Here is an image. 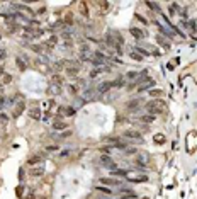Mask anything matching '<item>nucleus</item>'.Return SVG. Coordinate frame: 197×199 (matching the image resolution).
I'll use <instances>...</instances> for the list:
<instances>
[{"label":"nucleus","mask_w":197,"mask_h":199,"mask_svg":"<svg viewBox=\"0 0 197 199\" xmlns=\"http://www.w3.org/2000/svg\"><path fill=\"white\" fill-rule=\"evenodd\" d=\"M167 107V102L161 99H155V100H150V102L146 104V111L150 112L151 116L155 114H160V112H163V109Z\"/></svg>","instance_id":"obj_1"},{"label":"nucleus","mask_w":197,"mask_h":199,"mask_svg":"<svg viewBox=\"0 0 197 199\" xmlns=\"http://www.w3.org/2000/svg\"><path fill=\"white\" fill-rule=\"evenodd\" d=\"M122 136H124L126 140H136V141H143L141 133H139V131H136V129H126V131L122 133Z\"/></svg>","instance_id":"obj_2"},{"label":"nucleus","mask_w":197,"mask_h":199,"mask_svg":"<svg viewBox=\"0 0 197 199\" xmlns=\"http://www.w3.org/2000/svg\"><path fill=\"white\" fill-rule=\"evenodd\" d=\"M98 182H100L102 185H106V187H117V185H121V181L112 179V177H102Z\"/></svg>","instance_id":"obj_3"},{"label":"nucleus","mask_w":197,"mask_h":199,"mask_svg":"<svg viewBox=\"0 0 197 199\" xmlns=\"http://www.w3.org/2000/svg\"><path fill=\"white\" fill-rule=\"evenodd\" d=\"M43 160H44L43 153H34V155H31L29 158H27V165H29V167H36L37 163H41Z\"/></svg>","instance_id":"obj_4"},{"label":"nucleus","mask_w":197,"mask_h":199,"mask_svg":"<svg viewBox=\"0 0 197 199\" xmlns=\"http://www.w3.org/2000/svg\"><path fill=\"white\" fill-rule=\"evenodd\" d=\"M100 162H102V165H104V167H107V169L116 170V163L112 162V158H110L109 155H100Z\"/></svg>","instance_id":"obj_5"},{"label":"nucleus","mask_w":197,"mask_h":199,"mask_svg":"<svg viewBox=\"0 0 197 199\" xmlns=\"http://www.w3.org/2000/svg\"><path fill=\"white\" fill-rule=\"evenodd\" d=\"M153 85H155V80H153V78H146V80H145V82H143V84L138 87V92H139V94H141V92H145V90H148V88H150V87H153Z\"/></svg>","instance_id":"obj_6"},{"label":"nucleus","mask_w":197,"mask_h":199,"mask_svg":"<svg viewBox=\"0 0 197 199\" xmlns=\"http://www.w3.org/2000/svg\"><path fill=\"white\" fill-rule=\"evenodd\" d=\"M24 109H26V102H24V100H19L17 104H15V109H14V118H19V116L22 114V112H24Z\"/></svg>","instance_id":"obj_7"},{"label":"nucleus","mask_w":197,"mask_h":199,"mask_svg":"<svg viewBox=\"0 0 197 199\" xmlns=\"http://www.w3.org/2000/svg\"><path fill=\"white\" fill-rule=\"evenodd\" d=\"M141 102H143L141 99H131V100L126 102V109H128V111H134V109H138V107L141 106Z\"/></svg>","instance_id":"obj_8"},{"label":"nucleus","mask_w":197,"mask_h":199,"mask_svg":"<svg viewBox=\"0 0 197 199\" xmlns=\"http://www.w3.org/2000/svg\"><path fill=\"white\" fill-rule=\"evenodd\" d=\"M29 118L33 119V121H39L41 119V109L39 107H31L29 109Z\"/></svg>","instance_id":"obj_9"},{"label":"nucleus","mask_w":197,"mask_h":199,"mask_svg":"<svg viewBox=\"0 0 197 199\" xmlns=\"http://www.w3.org/2000/svg\"><path fill=\"white\" fill-rule=\"evenodd\" d=\"M129 33H131V36L134 37V39H138V41H141L143 37H145V33H143L141 29H138V27H131Z\"/></svg>","instance_id":"obj_10"},{"label":"nucleus","mask_w":197,"mask_h":199,"mask_svg":"<svg viewBox=\"0 0 197 199\" xmlns=\"http://www.w3.org/2000/svg\"><path fill=\"white\" fill-rule=\"evenodd\" d=\"M15 65H17V68L21 72H26L27 70V63L24 58H21V56H15Z\"/></svg>","instance_id":"obj_11"},{"label":"nucleus","mask_w":197,"mask_h":199,"mask_svg":"<svg viewBox=\"0 0 197 199\" xmlns=\"http://www.w3.org/2000/svg\"><path fill=\"white\" fill-rule=\"evenodd\" d=\"M109 88H112V82H102V84L97 87V92L98 94H106Z\"/></svg>","instance_id":"obj_12"},{"label":"nucleus","mask_w":197,"mask_h":199,"mask_svg":"<svg viewBox=\"0 0 197 199\" xmlns=\"http://www.w3.org/2000/svg\"><path fill=\"white\" fill-rule=\"evenodd\" d=\"M29 175L31 177H41V175H44V167H33V169H31V172H29Z\"/></svg>","instance_id":"obj_13"},{"label":"nucleus","mask_w":197,"mask_h":199,"mask_svg":"<svg viewBox=\"0 0 197 199\" xmlns=\"http://www.w3.org/2000/svg\"><path fill=\"white\" fill-rule=\"evenodd\" d=\"M66 128H68V124L65 121H61V119H56L53 123V129H56V131H61V129H66Z\"/></svg>","instance_id":"obj_14"},{"label":"nucleus","mask_w":197,"mask_h":199,"mask_svg":"<svg viewBox=\"0 0 197 199\" xmlns=\"http://www.w3.org/2000/svg\"><path fill=\"white\" fill-rule=\"evenodd\" d=\"M80 14L83 15V17H88V14H90V12H88V5L85 4V2H80Z\"/></svg>","instance_id":"obj_15"},{"label":"nucleus","mask_w":197,"mask_h":199,"mask_svg":"<svg viewBox=\"0 0 197 199\" xmlns=\"http://www.w3.org/2000/svg\"><path fill=\"white\" fill-rule=\"evenodd\" d=\"M112 145H104V146H100L98 148V151H100V155H109L110 151H112Z\"/></svg>","instance_id":"obj_16"},{"label":"nucleus","mask_w":197,"mask_h":199,"mask_svg":"<svg viewBox=\"0 0 197 199\" xmlns=\"http://www.w3.org/2000/svg\"><path fill=\"white\" fill-rule=\"evenodd\" d=\"M0 82H2V85H9L12 82V75L10 73H4L2 77H0Z\"/></svg>","instance_id":"obj_17"},{"label":"nucleus","mask_w":197,"mask_h":199,"mask_svg":"<svg viewBox=\"0 0 197 199\" xmlns=\"http://www.w3.org/2000/svg\"><path fill=\"white\" fill-rule=\"evenodd\" d=\"M51 82H53V84H55V85H58V87H61V85H63V77H61V75H53V77H51Z\"/></svg>","instance_id":"obj_18"},{"label":"nucleus","mask_w":197,"mask_h":199,"mask_svg":"<svg viewBox=\"0 0 197 199\" xmlns=\"http://www.w3.org/2000/svg\"><path fill=\"white\" fill-rule=\"evenodd\" d=\"M139 121H143V123H153L155 121V116H151V114H143V116H139Z\"/></svg>","instance_id":"obj_19"},{"label":"nucleus","mask_w":197,"mask_h":199,"mask_svg":"<svg viewBox=\"0 0 197 199\" xmlns=\"http://www.w3.org/2000/svg\"><path fill=\"white\" fill-rule=\"evenodd\" d=\"M78 72H80V68H78V66H66V73L71 75V77L78 75Z\"/></svg>","instance_id":"obj_20"},{"label":"nucleus","mask_w":197,"mask_h":199,"mask_svg":"<svg viewBox=\"0 0 197 199\" xmlns=\"http://www.w3.org/2000/svg\"><path fill=\"white\" fill-rule=\"evenodd\" d=\"M153 141H155V143H158V145H163L165 141H167V138H165L161 133H158V135H155V136H153Z\"/></svg>","instance_id":"obj_21"},{"label":"nucleus","mask_w":197,"mask_h":199,"mask_svg":"<svg viewBox=\"0 0 197 199\" xmlns=\"http://www.w3.org/2000/svg\"><path fill=\"white\" fill-rule=\"evenodd\" d=\"M97 191H98V192H102V194H107V196L112 194V189L106 187V185H97Z\"/></svg>","instance_id":"obj_22"},{"label":"nucleus","mask_w":197,"mask_h":199,"mask_svg":"<svg viewBox=\"0 0 197 199\" xmlns=\"http://www.w3.org/2000/svg\"><path fill=\"white\" fill-rule=\"evenodd\" d=\"M156 41H158V44H161L165 49H170V43H168V41H165L161 36H156Z\"/></svg>","instance_id":"obj_23"},{"label":"nucleus","mask_w":197,"mask_h":199,"mask_svg":"<svg viewBox=\"0 0 197 199\" xmlns=\"http://www.w3.org/2000/svg\"><path fill=\"white\" fill-rule=\"evenodd\" d=\"M56 43H58V37H56V36H53L51 39H48L46 43H44V46H48V48H53V46H55Z\"/></svg>","instance_id":"obj_24"},{"label":"nucleus","mask_w":197,"mask_h":199,"mask_svg":"<svg viewBox=\"0 0 197 199\" xmlns=\"http://www.w3.org/2000/svg\"><path fill=\"white\" fill-rule=\"evenodd\" d=\"M90 51V48H88V44H82L80 46V53H82V58H87V53Z\"/></svg>","instance_id":"obj_25"},{"label":"nucleus","mask_w":197,"mask_h":199,"mask_svg":"<svg viewBox=\"0 0 197 199\" xmlns=\"http://www.w3.org/2000/svg\"><path fill=\"white\" fill-rule=\"evenodd\" d=\"M124 78H128V80H134V78H139V73H138V72H128Z\"/></svg>","instance_id":"obj_26"},{"label":"nucleus","mask_w":197,"mask_h":199,"mask_svg":"<svg viewBox=\"0 0 197 199\" xmlns=\"http://www.w3.org/2000/svg\"><path fill=\"white\" fill-rule=\"evenodd\" d=\"M97 5H98V7H100V9H102V10H104L102 14H106V12L109 10V7H110V4H109V2H98Z\"/></svg>","instance_id":"obj_27"},{"label":"nucleus","mask_w":197,"mask_h":199,"mask_svg":"<svg viewBox=\"0 0 197 199\" xmlns=\"http://www.w3.org/2000/svg\"><path fill=\"white\" fill-rule=\"evenodd\" d=\"M148 181V177L146 175H141V177H131L129 179V182H146Z\"/></svg>","instance_id":"obj_28"},{"label":"nucleus","mask_w":197,"mask_h":199,"mask_svg":"<svg viewBox=\"0 0 197 199\" xmlns=\"http://www.w3.org/2000/svg\"><path fill=\"white\" fill-rule=\"evenodd\" d=\"M122 84H124V77H117L112 82V87H122Z\"/></svg>","instance_id":"obj_29"},{"label":"nucleus","mask_w":197,"mask_h":199,"mask_svg":"<svg viewBox=\"0 0 197 199\" xmlns=\"http://www.w3.org/2000/svg\"><path fill=\"white\" fill-rule=\"evenodd\" d=\"M7 123H9V116L5 114V112H0V124L5 126Z\"/></svg>","instance_id":"obj_30"},{"label":"nucleus","mask_w":197,"mask_h":199,"mask_svg":"<svg viewBox=\"0 0 197 199\" xmlns=\"http://www.w3.org/2000/svg\"><path fill=\"white\" fill-rule=\"evenodd\" d=\"M161 94H163V92H161L160 88H155V90L151 88V90H150V96H151V97H155V99H156V97H160Z\"/></svg>","instance_id":"obj_31"},{"label":"nucleus","mask_w":197,"mask_h":199,"mask_svg":"<svg viewBox=\"0 0 197 199\" xmlns=\"http://www.w3.org/2000/svg\"><path fill=\"white\" fill-rule=\"evenodd\" d=\"M58 145H49V146H46V151L48 153H55V151H58Z\"/></svg>","instance_id":"obj_32"},{"label":"nucleus","mask_w":197,"mask_h":199,"mask_svg":"<svg viewBox=\"0 0 197 199\" xmlns=\"http://www.w3.org/2000/svg\"><path fill=\"white\" fill-rule=\"evenodd\" d=\"M31 49H33V51H36V53H43V51H44V46H39V44H33V46H31Z\"/></svg>","instance_id":"obj_33"},{"label":"nucleus","mask_w":197,"mask_h":199,"mask_svg":"<svg viewBox=\"0 0 197 199\" xmlns=\"http://www.w3.org/2000/svg\"><path fill=\"white\" fill-rule=\"evenodd\" d=\"M146 5H148V7L151 9V10H156L158 14H161V10H160V7H158V4H151V2H148Z\"/></svg>","instance_id":"obj_34"},{"label":"nucleus","mask_w":197,"mask_h":199,"mask_svg":"<svg viewBox=\"0 0 197 199\" xmlns=\"http://www.w3.org/2000/svg\"><path fill=\"white\" fill-rule=\"evenodd\" d=\"M133 51H136V53H141V56H150L151 53H148L146 49H143V48H134Z\"/></svg>","instance_id":"obj_35"},{"label":"nucleus","mask_w":197,"mask_h":199,"mask_svg":"<svg viewBox=\"0 0 197 199\" xmlns=\"http://www.w3.org/2000/svg\"><path fill=\"white\" fill-rule=\"evenodd\" d=\"M112 175H117V177H126V172H124V170H112Z\"/></svg>","instance_id":"obj_36"},{"label":"nucleus","mask_w":197,"mask_h":199,"mask_svg":"<svg viewBox=\"0 0 197 199\" xmlns=\"http://www.w3.org/2000/svg\"><path fill=\"white\" fill-rule=\"evenodd\" d=\"M131 58H133V60H136V61H141L143 56H141V55H138L136 51H133V53H131Z\"/></svg>","instance_id":"obj_37"},{"label":"nucleus","mask_w":197,"mask_h":199,"mask_svg":"<svg viewBox=\"0 0 197 199\" xmlns=\"http://www.w3.org/2000/svg\"><path fill=\"white\" fill-rule=\"evenodd\" d=\"M77 90H78L77 85H70V87H68V92H70V94H73V96L77 94Z\"/></svg>","instance_id":"obj_38"},{"label":"nucleus","mask_w":197,"mask_h":199,"mask_svg":"<svg viewBox=\"0 0 197 199\" xmlns=\"http://www.w3.org/2000/svg\"><path fill=\"white\" fill-rule=\"evenodd\" d=\"M65 63H66V61H56V63H55V70L60 72V70L63 68V65H65Z\"/></svg>","instance_id":"obj_39"},{"label":"nucleus","mask_w":197,"mask_h":199,"mask_svg":"<svg viewBox=\"0 0 197 199\" xmlns=\"http://www.w3.org/2000/svg\"><path fill=\"white\" fill-rule=\"evenodd\" d=\"M68 136H71V131H70V129H65V131L60 135V138H68Z\"/></svg>","instance_id":"obj_40"},{"label":"nucleus","mask_w":197,"mask_h":199,"mask_svg":"<svg viewBox=\"0 0 197 199\" xmlns=\"http://www.w3.org/2000/svg\"><path fill=\"white\" fill-rule=\"evenodd\" d=\"M124 151H126V155H134V153H136V148H133V146H128Z\"/></svg>","instance_id":"obj_41"},{"label":"nucleus","mask_w":197,"mask_h":199,"mask_svg":"<svg viewBox=\"0 0 197 199\" xmlns=\"http://www.w3.org/2000/svg\"><path fill=\"white\" fill-rule=\"evenodd\" d=\"M65 114H66V116H73V114H75V109H73V107H66V109H65Z\"/></svg>","instance_id":"obj_42"},{"label":"nucleus","mask_w":197,"mask_h":199,"mask_svg":"<svg viewBox=\"0 0 197 199\" xmlns=\"http://www.w3.org/2000/svg\"><path fill=\"white\" fill-rule=\"evenodd\" d=\"M189 29L197 31V22H195V21H190V22H189Z\"/></svg>","instance_id":"obj_43"},{"label":"nucleus","mask_w":197,"mask_h":199,"mask_svg":"<svg viewBox=\"0 0 197 199\" xmlns=\"http://www.w3.org/2000/svg\"><path fill=\"white\" fill-rule=\"evenodd\" d=\"M71 153V148H68V150H63L61 153H60V158H63V157H66V155Z\"/></svg>","instance_id":"obj_44"},{"label":"nucleus","mask_w":197,"mask_h":199,"mask_svg":"<svg viewBox=\"0 0 197 199\" xmlns=\"http://www.w3.org/2000/svg\"><path fill=\"white\" fill-rule=\"evenodd\" d=\"M136 19H138L139 22H143V24H145V26H146V24H148V21H146V19L143 17V15H139V14H136Z\"/></svg>","instance_id":"obj_45"},{"label":"nucleus","mask_w":197,"mask_h":199,"mask_svg":"<svg viewBox=\"0 0 197 199\" xmlns=\"http://www.w3.org/2000/svg\"><path fill=\"white\" fill-rule=\"evenodd\" d=\"M7 58V51L5 49H0V60H5Z\"/></svg>","instance_id":"obj_46"},{"label":"nucleus","mask_w":197,"mask_h":199,"mask_svg":"<svg viewBox=\"0 0 197 199\" xmlns=\"http://www.w3.org/2000/svg\"><path fill=\"white\" fill-rule=\"evenodd\" d=\"M65 22H66V24H70V22H73V17H71V15H66V19H65Z\"/></svg>","instance_id":"obj_47"},{"label":"nucleus","mask_w":197,"mask_h":199,"mask_svg":"<svg viewBox=\"0 0 197 199\" xmlns=\"http://www.w3.org/2000/svg\"><path fill=\"white\" fill-rule=\"evenodd\" d=\"M37 14L39 15H43V14H46V7H41L39 10H37Z\"/></svg>","instance_id":"obj_48"},{"label":"nucleus","mask_w":197,"mask_h":199,"mask_svg":"<svg viewBox=\"0 0 197 199\" xmlns=\"http://www.w3.org/2000/svg\"><path fill=\"white\" fill-rule=\"evenodd\" d=\"M22 189H24V187H22V185H19V187H17V196H19V197H21V196H22Z\"/></svg>","instance_id":"obj_49"},{"label":"nucleus","mask_w":197,"mask_h":199,"mask_svg":"<svg viewBox=\"0 0 197 199\" xmlns=\"http://www.w3.org/2000/svg\"><path fill=\"white\" fill-rule=\"evenodd\" d=\"M4 73H5V66H2V65H0V77H2Z\"/></svg>","instance_id":"obj_50"},{"label":"nucleus","mask_w":197,"mask_h":199,"mask_svg":"<svg viewBox=\"0 0 197 199\" xmlns=\"http://www.w3.org/2000/svg\"><path fill=\"white\" fill-rule=\"evenodd\" d=\"M153 55H155V56H160V55H161V53H160V51H158V49H153Z\"/></svg>","instance_id":"obj_51"},{"label":"nucleus","mask_w":197,"mask_h":199,"mask_svg":"<svg viewBox=\"0 0 197 199\" xmlns=\"http://www.w3.org/2000/svg\"><path fill=\"white\" fill-rule=\"evenodd\" d=\"M119 199H131V197H119Z\"/></svg>","instance_id":"obj_52"},{"label":"nucleus","mask_w":197,"mask_h":199,"mask_svg":"<svg viewBox=\"0 0 197 199\" xmlns=\"http://www.w3.org/2000/svg\"><path fill=\"white\" fill-rule=\"evenodd\" d=\"M143 199H150V197H143Z\"/></svg>","instance_id":"obj_53"}]
</instances>
